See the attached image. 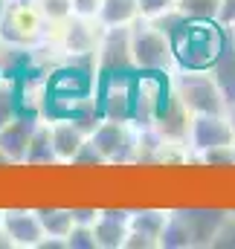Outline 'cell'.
Returning <instances> with one entry per match:
<instances>
[{"label":"cell","instance_id":"2","mask_svg":"<svg viewBox=\"0 0 235 249\" xmlns=\"http://www.w3.org/2000/svg\"><path fill=\"white\" fill-rule=\"evenodd\" d=\"M131 55L137 72H172L175 64V44L172 35H166L154 20L137 18L131 23Z\"/></svg>","mask_w":235,"mask_h":249},{"label":"cell","instance_id":"13","mask_svg":"<svg viewBox=\"0 0 235 249\" xmlns=\"http://www.w3.org/2000/svg\"><path fill=\"white\" fill-rule=\"evenodd\" d=\"M38 119L35 116H12L9 122L0 127V151L6 154L9 162H26V148L32 139Z\"/></svg>","mask_w":235,"mask_h":249},{"label":"cell","instance_id":"17","mask_svg":"<svg viewBox=\"0 0 235 249\" xmlns=\"http://www.w3.org/2000/svg\"><path fill=\"white\" fill-rule=\"evenodd\" d=\"M59 162L56 148H53V136H50V122H38L32 130L29 148H26V165H53Z\"/></svg>","mask_w":235,"mask_h":249},{"label":"cell","instance_id":"21","mask_svg":"<svg viewBox=\"0 0 235 249\" xmlns=\"http://www.w3.org/2000/svg\"><path fill=\"white\" fill-rule=\"evenodd\" d=\"M41 217V226L53 238H67L73 229V212L70 209H35Z\"/></svg>","mask_w":235,"mask_h":249},{"label":"cell","instance_id":"9","mask_svg":"<svg viewBox=\"0 0 235 249\" xmlns=\"http://www.w3.org/2000/svg\"><path fill=\"white\" fill-rule=\"evenodd\" d=\"M99 113L102 119H119L134 122V78L128 75H111L99 96Z\"/></svg>","mask_w":235,"mask_h":249},{"label":"cell","instance_id":"1","mask_svg":"<svg viewBox=\"0 0 235 249\" xmlns=\"http://www.w3.org/2000/svg\"><path fill=\"white\" fill-rule=\"evenodd\" d=\"M227 41H230V29L221 23L183 20L172 35L177 70H212Z\"/></svg>","mask_w":235,"mask_h":249},{"label":"cell","instance_id":"33","mask_svg":"<svg viewBox=\"0 0 235 249\" xmlns=\"http://www.w3.org/2000/svg\"><path fill=\"white\" fill-rule=\"evenodd\" d=\"M230 38H233V44H235V26H233V29H230Z\"/></svg>","mask_w":235,"mask_h":249},{"label":"cell","instance_id":"11","mask_svg":"<svg viewBox=\"0 0 235 249\" xmlns=\"http://www.w3.org/2000/svg\"><path fill=\"white\" fill-rule=\"evenodd\" d=\"M3 229L12 238V244L20 249H38L41 241L47 238L35 209H29V212L26 209H6L3 212Z\"/></svg>","mask_w":235,"mask_h":249},{"label":"cell","instance_id":"24","mask_svg":"<svg viewBox=\"0 0 235 249\" xmlns=\"http://www.w3.org/2000/svg\"><path fill=\"white\" fill-rule=\"evenodd\" d=\"M212 247L235 249V214L227 212V217L221 220V226H218V232H215V238H212Z\"/></svg>","mask_w":235,"mask_h":249},{"label":"cell","instance_id":"32","mask_svg":"<svg viewBox=\"0 0 235 249\" xmlns=\"http://www.w3.org/2000/svg\"><path fill=\"white\" fill-rule=\"evenodd\" d=\"M227 116H230V124H233V130H235V105H230V110H227Z\"/></svg>","mask_w":235,"mask_h":249},{"label":"cell","instance_id":"25","mask_svg":"<svg viewBox=\"0 0 235 249\" xmlns=\"http://www.w3.org/2000/svg\"><path fill=\"white\" fill-rule=\"evenodd\" d=\"M137 3H139V18H148V20L177 9V0H137Z\"/></svg>","mask_w":235,"mask_h":249},{"label":"cell","instance_id":"35","mask_svg":"<svg viewBox=\"0 0 235 249\" xmlns=\"http://www.w3.org/2000/svg\"><path fill=\"white\" fill-rule=\"evenodd\" d=\"M20 3H35V0H20Z\"/></svg>","mask_w":235,"mask_h":249},{"label":"cell","instance_id":"26","mask_svg":"<svg viewBox=\"0 0 235 249\" xmlns=\"http://www.w3.org/2000/svg\"><path fill=\"white\" fill-rule=\"evenodd\" d=\"M203 162L209 165H233L235 162V145H227V148H212L206 154H200Z\"/></svg>","mask_w":235,"mask_h":249},{"label":"cell","instance_id":"34","mask_svg":"<svg viewBox=\"0 0 235 249\" xmlns=\"http://www.w3.org/2000/svg\"><path fill=\"white\" fill-rule=\"evenodd\" d=\"M0 226H3V212H0Z\"/></svg>","mask_w":235,"mask_h":249},{"label":"cell","instance_id":"14","mask_svg":"<svg viewBox=\"0 0 235 249\" xmlns=\"http://www.w3.org/2000/svg\"><path fill=\"white\" fill-rule=\"evenodd\" d=\"M50 136H53V148H56L59 162H73L76 154L81 151V145L90 139V133L70 116L50 122Z\"/></svg>","mask_w":235,"mask_h":249},{"label":"cell","instance_id":"4","mask_svg":"<svg viewBox=\"0 0 235 249\" xmlns=\"http://www.w3.org/2000/svg\"><path fill=\"white\" fill-rule=\"evenodd\" d=\"M131 124L134 122L99 119V124L90 130V142L99 148V154L105 157V162H131V160H137L139 133Z\"/></svg>","mask_w":235,"mask_h":249},{"label":"cell","instance_id":"8","mask_svg":"<svg viewBox=\"0 0 235 249\" xmlns=\"http://www.w3.org/2000/svg\"><path fill=\"white\" fill-rule=\"evenodd\" d=\"M105 26L96 18H67L61 23V47L70 55H96Z\"/></svg>","mask_w":235,"mask_h":249},{"label":"cell","instance_id":"29","mask_svg":"<svg viewBox=\"0 0 235 249\" xmlns=\"http://www.w3.org/2000/svg\"><path fill=\"white\" fill-rule=\"evenodd\" d=\"M73 212V223H96V217H99V209H70Z\"/></svg>","mask_w":235,"mask_h":249},{"label":"cell","instance_id":"19","mask_svg":"<svg viewBox=\"0 0 235 249\" xmlns=\"http://www.w3.org/2000/svg\"><path fill=\"white\" fill-rule=\"evenodd\" d=\"M166 220H169V212H157V209L131 212V232H137L145 241H151L154 247H160V235L166 229Z\"/></svg>","mask_w":235,"mask_h":249},{"label":"cell","instance_id":"7","mask_svg":"<svg viewBox=\"0 0 235 249\" xmlns=\"http://www.w3.org/2000/svg\"><path fill=\"white\" fill-rule=\"evenodd\" d=\"M235 145V130L227 113H197L189 130V148L197 154H206L212 148Z\"/></svg>","mask_w":235,"mask_h":249},{"label":"cell","instance_id":"18","mask_svg":"<svg viewBox=\"0 0 235 249\" xmlns=\"http://www.w3.org/2000/svg\"><path fill=\"white\" fill-rule=\"evenodd\" d=\"M139 18V3L137 0H102L96 20L102 26H131Z\"/></svg>","mask_w":235,"mask_h":249},{"label":"cell","instance_id":"3","mask_svg":"<svg viewBox=\"0 0 235 249\" xmlns=\"http://www.w3.org/2000/svg\"><path fill=\"white\" fill-rule=\"evenodd\" d=\"M172 93L197 116V113H227L230 105L209 70H180L172 81Z\"/></svg>","mask_w":235,"mask_h":249},{"label":"cell","instance_id":"20","mask_svg":"<svg viewBox=\"0 0 235 249\" xmlns=\"http://www.w3.org/2000/svg\"><path fill=\"white\" fill-rule=\"evenodd\" d=\"M177 12L186 20H203V23H218L221 0H177Z\"/></svg>","mask_w":235,"mask_h":249},{"label":"cell","instance_id":"22","mask_svg":"<svg viewBox=\"0 0 235 249\" xmlns=\"http://www.w3.org/2000/svg\"><path fill=\"white\" fill-rule=\"evenodd\" d=\"M38 12L44 15L47 23H64L67 18H73V0H35Z\"/></svg>","mask_w":235,"mask_h":249},{"label":"cell","instance_id":"15","mask_svg":"<svg viewBox=\"0 0 235 249\" xmlns=\"http://www.w3.org/2000/svg\"><path fill=\"white\" fill-rule=\"evenodd\" d=\"M99 249H117L125 247V238L131 232V212H119V209H99V217L93 223Z\"/></svg>","mask_w":235,"mask_h":249},{"label":"cell","instance_id":"23","mask_svg":"<svg viewBox=\"0 0 235 249\" xmlns=\"http://www.w3.org/2000/svg\"><path fill=\"white\" fill-rule=\"evenodd\" d=\"M67 249H99L93 226L90 223H73V229L67 235Z\"/></svg>","mask_w":235,"mask_h":249},{"label":"cell","instance_id":"12","mask_svg":"<svg viewBox=\"0 0 235 249\" xmlns=\"http://www.w3.org/2000/svg\"><path fill=\"white\" fill-rule=\"evenodd\" d=\"M177 217L183 220L192 247H212V238H215L221 220L227 217V212H221V209H180Z\"/></svg>","mask_w":235,"mask_h":249},{"label":"cell","instance_id":"27","mask_svg":"<svg viewBox=\"0 0 235 249\" xmlns=\"http://www.w3.org/2000/svg\"><path fill=\"white\" fill-rule=\"evenodd\" d=\"M99 6H102V0H73V15H78V18H96Z\"/></svg>","mask_w":235,"mask_h":249},{"label":"cell","instance_id":"10","mask_svg":"<svg viewBox=\"0 0 235 249\" xmlns=\"http://www.w3.org/2000/svg\"><path fill=\"white\" fill-rule=\"evenodd\" d=\"M192 119H195V113L177 99L175 93H169L163 107H160V113H157V119H154V127L169 145H183V142H189Z\"/></svg>","mask_w":235,"mask_h":249},{"label":"cell","instance_id":"6","mask_svg":"<svg viewBox=\"0 0 235 249\" xmlns=\"http://www.w3.org/2000/svg\"><path fill=\"white\" fill-rule=\"evenodd\" d=\"M44 15L38 12L35 3H20V0H9L6 18L0 23V38L6 44L15 47H29L41 38V26H44Z\"/></svg>","mask_w":235,"mask_h":249},{"label":"cell","instance_id":"16","mask_svg":"<svg viewBox=\"0 0 235 249\" xmlns=\"http://www.w3.org/2000/svg\"><path fill=\"white\" fill-rule=\"evenodd\" d=\"M209 72L215 75V81H218V87H221L227 105H235V44H233V38L227 41V47L221 50L218 61L212 64Z\"/></svg>","mask_w":235,"mask_h":249},{"label":"cell","instance_id":"30","mask_svg":"<svg viewBox=\"0 0 235 249\" xmlns=\"http://www.w3.org/2000/svg\"><path fill=\"white\" fill-rule=\"evenodd\" d=\"M6 70V41L0 38V72Z\"/></svg>","mask_w":235,"mask_h":249},{"label":"cell","instance_id":"5","mask_svg":"<svg viewBox=\"0 0 235 249\" xmlns=\"http://www.w3.org/2000/svg\"><path fill=\"white\" fill-rule=\"evenodd\" d=\"M96 64L105 78L137 72L134 55H131V26H105L96 50Z\"/></svg>","mask_w":235,"mask_h":249},{"label":"cell","instance_id":"28","mask_svg":"<svg viewBox=\"0 0 235 249\" xmlns=\"http://www.w3.org/2000/svg\"><path fill=\"white\" fill-rule=\"evenodd\" d=\"M218 23L233 29L235 26V0H221V12H218Z\"/></svg>","mask_w":235,"mask_h":249},{"label":"cell","instance_id":"31","mask_svg":"<svg viewBox=\"0 0 235 249\" xmlns=\"http://www.w3.org/2000/svg\"><path fill=\"white\" fill-rule=\"evenodd\" d=\"M6 9H9V0H0V23H3V18H6Z\"/></svg>","mask_w":235,"mask_h":249}]
</instances>
